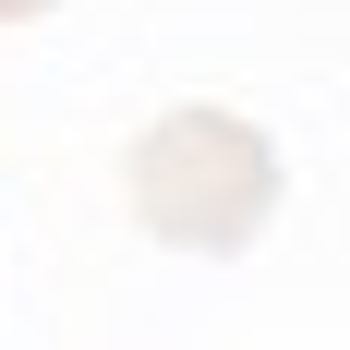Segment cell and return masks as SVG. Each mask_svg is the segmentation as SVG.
<instances>
[{
	"instance_id": "cell-1",
	"label": "cell",
	"mask_w": 350,
	"mask_h": 350,
	"mask_svg": "<svg viewBox=\"0 0 350 350\" xmlns=\"http://www.w3.org/2000/svg\"><path fill=\"white\" fill-rule=\"evenodd\" d=\"M133 217L181 254H242L266 217H278V157L254 121L230 109H170L157 133L133 145Z\"/></svg>"
},
{
	"instance_id": "cell-2",
	"label": "cell",
	"mask_w": 350,
	"mask_h": 350,
	"mask_svg": "<svg viewBox=\"0 0 350 350\" xmlns=\"http://www.w3.org/2000/svg\"><path fill=\"white\" fill-rule=\"evenodd\" d=\"M25 12H49V0H0V25H25Z\"/></svg>"
}]
</instances>
